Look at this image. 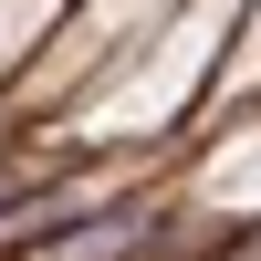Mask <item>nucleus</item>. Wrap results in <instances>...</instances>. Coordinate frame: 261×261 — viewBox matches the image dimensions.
<instances>
[{
    "instance_id": "f257e3e1",
    "label": "nucleus",
    "mask_w": 261,
    "mask_h": 261,
    "mask_svg": "<svg viewBox=\"0 0 261 261\" xmlns=\"http://www.w3.org/2000/svg\"><path fill=\"white\" fill-rule=\"evenodd\" d=\"M115 241H136V220H125V209H115V220H94V230H63L53 261H115Z\"/></svg>"
}]
</instances>
